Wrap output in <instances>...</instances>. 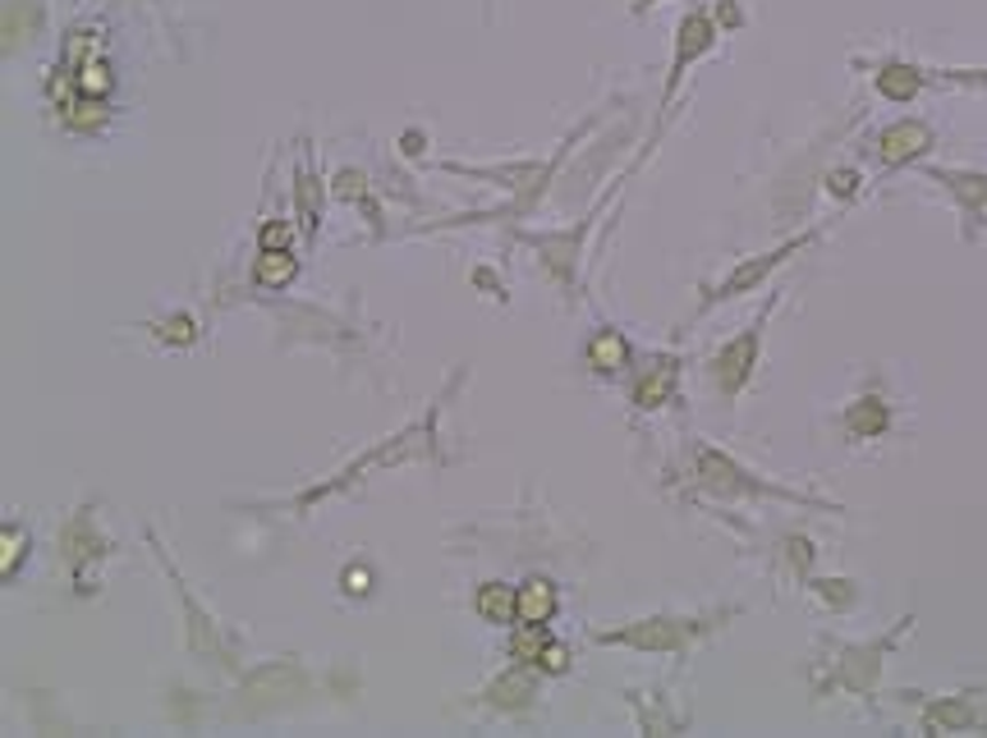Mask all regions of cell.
<instances>
[{"label": "cell", "instance_id": "cell-1", "mask_svg": "<svg viewBox=\"0 0 987 738\" xmlns=\"http://www.w3.org/2000/svg\"><path fill=\"white\" fill-rule=\"evenodd\" d=\"M106 93H111V60H106L101 37L97 33H74L70 47H64L60 70H56V83H51V97L60 106V116L74 129H93L101 120Z\"/></svg>", "mask_w": 987, "mask_h": 738}, {"label": "cell", "instance_id": "cell-2", "mask_svg": "<svg viewBox=\"0 0 987 738\" xmlns=\"http://www.w3.org/2000/svg\"><path fill=\"white\" fill-rule=\"evenodd\" d=\"M762 322H767V317H758L749 330L739 335L735 344H726V349L717 353L712 372H717V386L726 390V395H735L744 382H749V372H754V363H758V330H762Z\"/></svg>", "mask_w": 987, "mask_h": 738}, {"label": "cell", "instance_id": "cell-3", "mask_svg": "<svg viewBox=\"0 0 987 738\" xmlns=\"http://www.w3.org/2000/svg\"><path fill=\"white\" fill-rule=\"evenodd\" d=\"M473 610L488 624H510L519 615V592H510L506 583H488V588H478Z\"/></svg>", "mask_w": 987, "mask_h": 738}, {"label": "cell", "instance_id": "cell-4", "mask_svg": "<svg viewBox=\"0 0 987 738\" xmlns=\"http://www.w3.org/2000/svg\"><path fill=\"white\" fill-rule=\"evenodd\" d=\"M552 615H556V588L542 583V578L523 583V592H519V619L523 624H546Z\"/></svg>", "mask_w": 987, "mask_h": 738}, {"label": "cell", "instance_id": "cell-5", "mask_svg": "<svg viewBox=\"0 0 987 738\" xmlns=\"http://www.w3.org/2000/svg\"><path fill=\"white\" fill-rule=\"evenodd\" d=\"M546 642H552V638H546V624H523L519 633H510V656L538 665L542 652H546Z\"/></svg>", "mask_w": 987, "mask_h": 738}, {"label": "cell", "instance_id": "cell-6", "mask_svg": "<svg viewBox=\"0 0 987 738\" xmlns=\"http://www.w3.org/2000/svg\"><path fill=\"white\" fill-rule=\"evenodd\" d=\"M924 143H928L924 129H918V124H901V129H891L887 138H882V156H887V161H901V156H910V152H924Z\"/></svg>", "mask_w": 987, "mask_h": 738}, {"label": "cell", "instance_id": "cell-7", "mask_svg": "<svg viewBox=\"0 0 987 738\" xmlns=\"http://www.w3.org/2000/svg\"><path fill=\"white\" fill-rule=\"evenodd\" d=\"M290 276H294V262H290V253H280V249H262V262H257V285H290Z\"/></svg>", "mask_w": 987, "mask_h": 738}, {"label": "cell", "instance_id": "cell-8", "mask_svg": "<svg viewBox=\"0 0 987 738\" xmlns=\"http://www.w3.org/2000/svg\"><path fill=\"white\" fill-rule=\"evenodd\" d=\"M588 358L602 372H616V367H625V340H616V335H598V340L588 344Z\"/></svg>", "mask_w": 987, "mask_h": 738}, {"label": "cell", "instance_id": "cell-9", "mask_svg": "<svg viewBox=\"0 0 987 738\" xmlns=\"http://www.w3.org/2000/svg\"><path fill=\"white\" fill-rule=\"evenodd\" d=\"M795 249H799V243H785V249H781V253H772L767 262H781L785 253H795ZM758 276H762V262H758V266H744V271H739L735 280H726V285H721V294H731V289H744V285H754Z\"/></svg>", "mask_w": 987, "mask_h": 738}, {"label": "cell", "instance_id": "cell-10", "mask_svg": "<svg viewBox=\"0 0 987 738\" xmlns=\"http://www.w3.org/2000/svg\"><path fill=\"white\" fill-rule=\"evenodd\" d=\"M19 546H24V536L5 528V573H14V565H19Z\"/></svg>", "mask_w": 987, "mask_h": 738}, {"label": "cell", "instance_id": "cell-11", "mask_svg": "<svg viewBox=\"0 0 987 738\" xmlns=\"http://www.w3.org/2000/svg\"><path fill=\"white\" fill-rule=\"evenodd\" d=\"M565 661H569V656H565V646L546 642V652H542V661H538V665H542V669H565Z\"/></svg>", "mask_w": 987, "mask_h": 738}, {"label": "cell", "instance_id": "cell-12", "mask_svg": "<svg viewBox=\"0 0 987 738\" xmlns=\"http://www.w3.org/2000/svg\"><path fill=\"white\" fill-rule=\"evenodd\" d=\"M280 243H290V230H285V226H267V230H262V249H280Z\"/></svg>", "mask_w": 987, "mask_h": 738}]
</instances>
